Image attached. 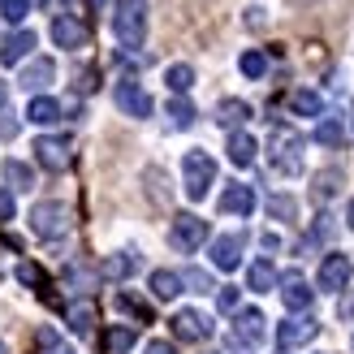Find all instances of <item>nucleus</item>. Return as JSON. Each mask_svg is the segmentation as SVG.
Segmentation results:
<instances>
[{"instance_id":"1","label":"nucleus","mask_w":354,"mask_h":354,"mask_svg":"<svg viewBox=\"0 0 354 354\" xmlns=\"http://www.w3.org/2000/svg\"><path fill=\"white\" fill-rule=\"evenodd\" d=\"M303 134L298 130H290V126H272V134H268V160H272V169L277 173H286V177H298L303 173Z\"/></svg>"},{"instance_id":"2","label":"nucleus","mask_w":354,"mask_h":354,"mask_svg":"<svg viewBox=\"0 0 354 354\" xmlns=\"http://www.w3.org/2000/svg\"><path fill=\"white\" fill-rule=\"evenodd\" d=\"M113 30H117L121 48H143V39H147V0H117Z\"/></svg>"},{"instance_id":"3","label":"nucleus","mask_w":354,"mask_h":354,"mask_svg":"<svg viewBox=\"0 0 354 354\" xmlns=\"http://www.w3.org/2000/svg\"><path fill=\"white\" fill-rule=\"evenodd\" d=\"M182 182H186V194H190V203H199L207 199V190L216 186V160H212L207 151H186V160H182Z\"/></svg>"},{"instance_id":"4","label":"nucleus","mask_w":354,"mask_h":354,"mask_svg":"<svg viewBox=\"0 0 354 354\" xmlns=\"http://www.w3.org/2000/svg\"><path fill=\"white\" fill-rule=\"evenodd\" d=\"M268 337V320H263V311H238L234 328H229V346L238 354H255Z\"/></svg>"},{"instance_id":"5","label":"nucleus","mask_w":354,"mask_h":354,"mask_svg":"<svg viewBox=\"0 0 354 354\" xmlns=\"http://www.w3.org/2000/svg\"><path fill=\"white\" fill-rule=\"evenodd\" d=\"M203 238H207V221L203 216H194V212L173 216V225H169V246H173L177 255H194L203 246Z\"/></svg>"},{"instance_id":"6","label":"nucleus","mask_w":354,"mask_h":354,"mask_svg":"<svg viewBox=\"0 0 354 354\" xmlns=\"http://www.w3.org/2000/svg\"><path fill=\"white\" fill-rule=\"evenodd\" d=\"M30 229H35V238H61L69 229V207L57 203V199L35 203L30 207Z\"/></svg>"},{"instance_id":"7","label":"nucleus","mask_w":354,"mask_h":354,"mask_svg":"<svg viewBox=\"0 0 354 354\" xmlns=\"http://www.w3.org/2000/svg\"><path fill=\"white\" fill-rule=\"evenodd\" d=\"M315 333H320V324H315L311 315H290L286 324H277V346L281 350H298V346L315 342Z\"/></svg>"},{"instance_id":"8","label":"nucleus","mask_w":354,"mask_h":354,"mask_svg":"<svg viewBox=\"0 0 354 354\" xmlns=\"http://www.w3.org/2000/svg\"><path fill=\"white\" fill-rule=\"evenodd\" d=\"M117 109L126 117H134V121H143V117H151V95L134 78H121L117 82Z\"/></svg>"},{"instance_id":"9","label":"nucleus","mask_w":354,"mask_h":354,"mask_svg":"<svg viewBox=\"0 0 354 354\" xmlns=\"http://www.w3.org/2000/svg\"><path fill=\"white\" fill-rule=\"evenodd\" d=\"M86 39H91V30H86V22H78V17H69V13L52 17V44H57V48L78 52V48H86Z\"/></svg>"},{"instance_id":"10","label":"nucleus","mask_w":354,"mask_h":354,"mask_svg":"<svg viewBox=\"0 0 354 354\" xmlns=\"http://www.w3.org/2000/svg\"><path fill=\"white\" fill-rule=\"evenodd\" d=\"M173 333H177L182 342H207L216 328H212V320H207L203 311H177V315H173Z\"/></svg>"},{"instance_id":"11","label":"nucleus","mask_w":354,"mask_h":354,"mask_svg":"<svg viewBox=\"0 0 354 354\" xmlns=\"http://www.w3.org/2000/svg\"><path fill=\"white\" fill-rule=\"evenodd\" d=\"M350 277H354V263H350V255H342V251H333V255L320 263V290H346Z\"/></svg>"},{"instance_id":"12","label":"nucleus","mask_w":354,"mask_h":354,"mask_svg":"<svg viewBox=\"0 0 354 354\" xmlns=\"http://www.w3.org/2000/svg\"><path fill=\"white\" fill-rule=\"evenodd\" d=\"M35 160H39L44 169H52V173H61L65 165H69V143L65 138H35Z\"/></svg>"},{"instance_id":"13","label":"nucleus","mask_w":354,"mask_h":354,"mask_svg":"<svg viewBox=\"0 0 354 354\" xmlns=\"http://www.w3.org/2000/svg\"><path fill=\"white\" fill-rule=\"evenodd\" d=\"M242 234H221L216 242H212V263H216L221 272H234L238 259H242Z\"/></svg>"},{"instance_id":"14","label":"nucleus","mask_w":354,"mask_h":354,"mask_svg":"<svg viewBox=\"0 0 354 354\" xmlns=\"http://www.w3.org/2000/svg\"><path fill=\"white\" fill-rule=\"evenodd\" d=\"M251 207H255V190H251V186H242V182L225 186V194H221V212H229V216H251Z\"/></svg>"},{"instance_id":"15","label":"nucleus","mask_w":354,"mask_h":354,"mask_svg":"<svg viewBox=\"0 0 354 354\" xmlns=\"http://www.w3.org/2000/svg\"><path fill=\"white\" fill-rule=\"evenodd\" d=\"M311 298H315V290L307 286L303 277H286V290H281V303H286L290 311H298V315H307V307H311Z\"/></svg>"},{"instance_id":"16","label":"nucleus","mask_w":354,"mask_h":354,"mask_svg":"<svg viewBox=\"0 0 354 354\" xmlns=\"http://www.w3.org/2000/svg\"><path fill=\"white\" fill-rule=\"evenodd\" d=\"M225 151H229V160H234L238 169H251L259 147H255V138L246 134V130H234V134H229V143H225Z\"/></svg>"},{"instance_id":"17","label":"nucleus","mask_w":354,"mask_h":354,"mask_svg":"<svg viewBox=\"0 0 354 354\" xmlns=\"http://www.w3.org/2000/svg\"><path fill=\"white\" fill-rule=\"evenodd\" d=\"M30 48H35V35L30 30L5 35V44H0V65H17L22 57H30Z\"/></svg>"},{"instance_id":"18","label":"nucleus","mask_w":354,"mask_h":354,"mask_svg":"<svg viewBox=\"0 0 354 354\" xmlns=\"http://www.w3.org/2000/svg\"><path fill=\"white\" fill-rule=\"evenodd\" d=\"M52 78H57V65H52V61H35V65H26L22 74H17V86H22V91H39V86H48Z\"/></svg>"},{"instance_id":"19","label":"nucleus","mask_w":354,"mask_h":354,"mask_svg":"<svg viewBox=\"0 0 354 354\" xmlns=\"http://www.w3.org/2000/svg\"><path fill=\"white\" fill-rule=\"evenodd\" d=\"M26 117L35 121V126H57V121H61V104L48 100V95H35L30 109H26Z\"/></svg>"},{"instance_id":"20","label":"nucleus","mask_w":354,"mask_h":354,"mask_svg":"<svg viewBox=\"0 0 354 354\" xmlns=\"http://www.w3.org/2000/svg\"><path fill=\"white\" fill-rule=\"evenodd\" d=\"M151 294H156V298H165V303H169V298H177V294H182V272L156 268V272H151Z\"/></svg>"},{"instance_id":"21","label":"nucleus","mask_w":354,"mask_h":354,"mask_svg":"<svg viewBox=\"0 0 354 354\" xmlns=\"http://www.w3.org/2000/svg\"><path fill=\"white\" fill-rule=\"evenodd\" d=\"M246 286L259 290V294H268L277 286V268H272V259H255L251 263V272H246Z\"/></svg>"},{"instance_id":"22","label":"nucleus","mask_w":354,"mask_h":354,"mask_svg":"<svg viewBox=\"0 0 354 354\" xmlns=\"http://www.w3.org/2000/svg\"><path fill=\"white\" fill-rule=\"evenodd\" d=\"M65 320H69V328H74V333H82V337H86V333L95 328V307L91 303H69Z\"/></svg>"},{"instance_id":"23","label":"nucleus","mask_w":354,"mask_h":354,"mask_svg":"<svg viewBox=\"0 0 354 354\" xmlns=\"http://www.w3.org/2000/svg\"><path fill=\"white\" fill-rule=\"evenodd\" d=\"M5 182H9V190H30L35 186V169L26 160H5Z\"/></svg>"},{"instance_id":"24","label":"nucleus","mask_w":354,"mask_h":354,"mask_svg":"<svg viewBox=\"0 0 354 354\" xmlns=\"http://www.w3.org/2000/svg\"><path fill=\"white\" fill-rule=\"evenodd\" d=\"M134 272H138V255H130V251H121V255H113L109 263H104V277L109 281H126Z\"/></svg>"},{"instance_id":"25","label":"nucleus","mask_w":354,"mask_h":354,"mask_svg":"<svg viewBox=\"0 0 354 354\" xmlns=\"http://www.w3.org/2000/svg\"><path fill=\"white\" fill-rule=\"evenodd\" d=\"M315 143H324V147H342V143H346V126H342V117H324L320 126H315Z\"/></svg>"},{"instance_id":"26","label":"nucleus","mask_w":354,"mask_h":354,"mask_svg":"<svg viewBox=\"0 0 354 354\" xmlns=\"http://www.w3.org/2000/svg\"><path fill=\"white\" fill-rule=\"evenodd\" d=\"M290 109H294L298 117H320V113H324V100L303 86V91H294V95H290Z\"/></svg>"},{"instance_id":"27","label":"nucleus","mask_w":354,"mask_h":354,"mask_svg":"<svg viewBox=\"0 0 354 354\" xmlns=\"http://www.w3.org/2000/svg\"><path fill=\"white\" fill-rule=\"evenodd\" d=\"M165 82H169L173 95H186L190 86H194V69H190V65H169V69H165Z\"/></svg>"},{"instance_id":"28","label":"nucleus","mask_w":354,"mask_h":354,"mask_svg":"<svg viewBox=\"0 0 354 354\" xmlns=\"http://www.w3.org/2000/svg\"><path fill=\"white\" fill-rule=\"evenodd\" d=\"M169 126L173 130H190L194 126V104H186V100H169Z\"/></svg>"},{"instance_id":"29","label":"nucleus","mask_w":354,"mask_h":354,"mask_svg":"<svg viewBox=\"0 0 354 354\" xmlns=\"http://www.w3.org/2000/svg\"><path fill=\"white\" fill-rule=\"evenodd\" d=\"M216 113H221V117H216L221 126H242V121L251 117V104H242V100H225Z\"/></svg>"},{"instance_id":"30","label":"nucleus","mask_w":354,"mask_h":354,"mask_svg":"<svg viewBox=\"0 0 354 354\" xmlns=\"http://www.w3.org/2000/svg\"><path fill=\"white\" fill-rule=\"evenodd\" d=\"M238 69H242V74L246 78H263V74H268V57H263V52H242V61H238Z\"/></svg>"},{"instance_id":"31","label":"nucleus","mask_w":354,"mask_h":354,"mask_svg":"<svg viewBox=\"0 0 354 354\" xmlns=\"http://www.w3.org/2000/svg\"><path fill=\"white\" fill-rule=\"evenodd\" d=\"M268 216H277V221H294V216H298V203L290 199V194H272V199H268Z\"/></svg>"},{"instance_id":"32","label":"nucleus","mask_w":354,"mask_h":354,"mask_svg":"<svg viewBox=\"0 0 354 354\" xmlns=\"http://www.w3.org/2000/svg\"><path fill=\"white\" fill-rule=\"evenodd\" d=\"M337 182H342V169H328V173H320L315 177V199H333V194H337Z\"/></svg>"},{"instance_id":"33","label":"nucleus","mask_w":354,"mask_h":354,"mask_svg":"<svg viewBox=\"0 0 354 354\" xmlns=\"http://www.w3.org/2000/svg\"><path fill=\"white\" fill-rule=\"evenodd\" d=\"M17 281H22V286H30V290H39V286H48V277H44V268H39V263H30V259H22V263H17Z\"/></svg>"},{"instance_id":"34","label":"nucleus","mask_w":354,"mask_h":354,"mask_svg":"<svg viewBox=\"0 0 354 354\" xmlns=\"http://www.w3.org/2000/svg\"><path fill=\"white\" fill-rule=\"evenodd\" d=\"M117 307L126 311V315H134V320H151V311H147V303H143V298H134V294H126V290L117 294Z\"/></svg>"},{"instance_id":"35","label":"nucleus","mask_w":354,"mask_h":354,"mask_svg":"<svg viewBox=\"0 0 354 354\" xmlns=\"http://www.w3.org/2000/svg\"><path fill=\"white\" fill-rule=\"evenodd\" d=\"M134 346V328H109V354H126Z\"/></svg>"},{"instance_id":"36","label":"nucleus","mask_w":354,"mask_h":354,"mask_svg":"<svg viewBox=\"0 0 354 354\" xmlns=\"http://www.w3.org/2000/svg\"><path fill=\"white\" fill-rule=\"evenodd\" d=\"M26 13H30V5H26V0H0V17H5L9 26H17Z\"/></svg>"},{"instance_id":"37","label":"nucleus","mask_w":354,"mask_h":354,"mask_svg":"<svg viewBox=\"0 0 354 354\" xmlns=\"http://www.w3.org/2000/svg\"><path fill=\"white\" fill-rule=\"evenodd\" d=\"M182 286H190V290H199V294H207V290H212V277H207L203 268H190V272L182 277Z\"/></svg>"},{"instance_id":"38","label":"nucleus","mask_w":354,"mask_h":354,"mask_svg":"<svg viewBox=\"0 0 354 354\" xmlns=\"http://www.w3.org/2000/svg\"><path fill=\"white\" fill-rule=\"evenodd\" d=\"M39 342H44V350H48V354H74L69 346H61V337H57L52 328H44V333H39Z\"/></svg>"},{"instance_id":"39","label":"nucleus","mask_w":354,"mask_h":354,"mask_svg":"<svg viewBox=\"0 0 354 354\" xmlns=\"http://www.w3.org/2000/svg\"><path fill=\"white\" fill-rule=\"evenodd\" d=\"M216 303H221V311H238V290H234V286H225V290L216 294Z\"/></svg>"},{"instance_id":"40","label":"nucleus","mask_w":354,"mask_h":354,"mask_svg":"<svg viewBox=\"0 0 354 354\" xmlns=\"http://www.w3.org/2000/svg\"><path fill=\"white\" fill-rule=\"evenodd\" d=\"M0 221H13V190L0 186Z\"/></svg>"},{"instance_id":"41","label":"nucleus","mask_w":354,"mask_h":354,"mask_svg":"<svg viewBox=\"0 0 354 354\" xmlns=\"http://www.w3.org/2000/svg\"><path fill=\"white\" fill-rule=\"evenodd\" d=\"M337 315L342 320H354V290H346V298L337 303Z\"/></svg>"},{"instance_id":"42","label":"nucleus","mask_w":354,"mask_h":354,"mask_svg":"<svg viewBox=\"0 0 354 354\" xmlns=\"http://www.w3.org/2000/svg\"><path fill=\"white\" fill-rule=\"evenodd\" d=\"M0 134H5V138H13V134H17V121H13V113H0Z\"/></svg>"},{"instance_id":"43","label":"nucleus","mask_w":354,"mask_h":354,"mask_svg":"<svg viewBox=\"0 0 354 354\" xmlns=\"http://www.w3.org/2000/svg\"><path fill=\"white\" fill-rule=\"evenodd\" d=\"M143 354H177V350H173L169 342H147V350H143Z\"/></svg>"},{"instance_id":"44","label":"nucleus","mask_w":354,"mask_h":354,"mask_svg":"<svg viewBox=\"0 0 354 354\" xmlns=\"http://www.w3.org/2000/svg\"><path fill=\"white\" fill-rule=\"evenodd\" d=\"M259 242H263V251H277V246H281V238H277V234H263Z\"/></svg>"},{"instance_id":"45","label":"nucleus","mask_w":354,"mask_h":354,"mask_svg":"<svg viewBox=\"0 0 354 354\" xmlns=\"http://www.w3.org/2000/svg\"><path fill=\"white\" fill-rule=\"evenodd\" d=\"M5 100H9V82H0V113H5Z\"/></svg>"},{"instance_id":"46","label":"nucleus","mask_w":354,"mask_h":354,"mask_svg":"<svg viewBox=\"0 0 354 354\" xmlns=\"http://www.w3.org/2000/svg\"><path fill=\"white\" fill-rule=\"evenodd\" d=\"M346 225L354 229V199H350V212H346Z\"/></svg>"},{"instance_id":"47","label":"nucleus","mask_w":354,"mask_h":354,"mask_svg":"<svg viewBox=\"0 0 354 354\" xmlns=\"http://www.w3.org/2000/svg\"><path fill=\"white\" fill-rule=\"evenodd\" d=\"M100 5H104V0H91V9H100Z\"/></svg>"},{"instance_id":"48","label":"nucleus","mask_w":354,"mask_h":354,"mask_svg":"<svg viewBox=\"0 0 354 354\" xmlns=\"http://www.w3.org/2000/svg\"><path fill=\"white\" fill-rule=\"evenodd\" d=\"M0 354H9V346H5V342H0Z\"/></svg>"}]
</instances>
